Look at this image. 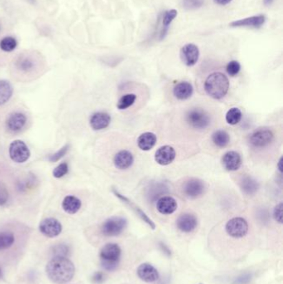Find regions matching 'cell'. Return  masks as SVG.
Returning <instances> with one entry per match:
<instances>
[{"mask_svg":"<svg viewBox=\"0 0 283 284\" xmlns=\"http://www.w3.org/2000/svg\"><path fill=\"white\" fill-rule=\"evenodd\" d=\"M46 272L49 280L54 284H66L74 277L75 266L68 258L62 256H56L46 264Z\"/></svg>","mask_w":283,"mask_h":284,"instance_id":"1","label":"cell"},{"mask_svg":"<svg viewBox=\"0 0 283 284\" xmlns=\"http://www.w3.org/2000/svg\"><path fill=\"white\" fill-rule=\"evenodd\" d=\"M230 89V81L227 76L216 72L208 76L204 82V90L210 98L220 100L227 95Z\"/></svg>","mask_w":283,"mask_h":284,"instance_id":"2","label":"cell"},{"mask_svg":"<svg viewBox=\"0 0 283 284\" xmlns=\"http://www.w3.org/2000/svg\"><path fill=\"white\" fill-rule=\"evenodd\" d=\"M99 256L102 267L108 271H114L118 268L120 262L122 248L118 244L110 242L102 247Z\"/></svg>","mask_w":283,"mask_h":284,"instance_id":"3","label":"cell"},{"mask_svg":"<svg viewBox=\"0 0 283 284\" xmlns=\"http://www.w3.org/2000/svg\"><path fill=\"white\" fill-rule=\"evenodd\" d=\"M186 122L196 130H204L211 123L210 114L201 108H193L186 113Z\"/></svg>","mask_w":283,"mask_h":284,"instance_id":"4","label":"cell"},{"mask_svg":"<svg viewBox=\"0 0 283 284\" xmlns=\"http://www.w3.org/2000/svg\"><path fill=\"white\" fill-rule=\"evenodd\" d=\"M248 231V223L242 217L230 218L225 224V232L228 236L235 240H240L245 237Z\"/></svg>","mask_w":283,"mask_h":284,"instance_id":"5","label":"cell"},{"mask_svg":"<svg viewBox=\"0 0 283 284\" xmlns=\"http://www.w3.org/2000/svg\"><path fill=\"white\" fill-rule=\"evenodd\" d=\"M127 226V220L120 216H113L109 218L102 226V233L106 237H116L120 236V234L126 230Z\"/></svg>","mask_w":283,"mask_h":284,"instance_id":"6","label":"cell"},{"mask_svg":"<svg viewBox=\"0 0 283 284\" xmlns=\"http://www.w3.org/2000/svg\"><path fill=\"white\" fill-rule=\"evenodd\" d=\"M8 154H10V159L18 164L27 162L31 156L27 144L21 140H14L10 144Z\"/></svg>","mask_w":283,"mask_h":284,"instance_id":"7","label":"cell"},{"mask_svg":"<svg viewBox=\"0 0 283 284\" xmlns=\"http://www.w3.org/2000/svg\"><path fill=\"white\" fill-rule=\"evenodd\" d=\"M274 140V134L268 129H259L252 133L249 143L255 148H264L271 144Z\"/></svg>","mask_w":283,"mask_h":284,"instance_id":"8","label":"cell"},{"mask_svg":"<svg viewBox=\"0 0 283 284\" xmlns=\"http://www.w3.org/2000/svg\"><path fill=\"white\" fill-rule=\"evenodd\" d=\"M200 49L194 44H187L180 50V58L187 66H193L198 62L200 58Z\"/></svg>","mask_w":283,"mask_h":284,"instance_id":"9","label":"cell"},{"mask_svg":"<svg viewBox=\"0 0 283 284\" xmlns=\"http://www.w3.org/2000/svg\"><path fill=\"white\" fill-rule=\"evenodd\" d=\"M205 188L206 187L202 180L192 178L184 184L183 193L190 198H198L204 193Z\"/></svg>","mask_w":283,"mask_h":284,"instance_id":"10","label":"cell"},{"mask_svg":"<svg viewBox=\"0 0 283 284\" xmlns=\"http://www.w3.org/2000/svg\"><path fill=\"white\" fill-rule=\"evenodd\" d=\"M40 230L46 237H56L62 233V226L56 218H44V220H42L40 223Z\"/></svg>","mask_w":283,"mask_h":284,"instance_id":"11","label":"cell"},{"mask_svg":"<svg viewBox=\"0 0 283 284\" xmlns=\"http://www.w3.org/2000/svg\"><path fill=\"white\" fill-rule=\"evenodd\" d=\"M176 226L178 230L183 233H191L196 230L198 226V218L193 214H182L176 220Z\"/></svg>","mask_w":283,"mask_h":284,"instance_id":"12","label":"cell"},{"mask_svg":"<svg viewBox=\"0 0 283 284\" xmlns=\"http://www.w3.org/2000/svg\"><path fill=\"white\" fill-rule=\"evenodd\" d=\"M137 276L140 280L144 282H157L160 280V274L158 270L148 262H144L137 268Z\"/></svg>","mask_w":283,"mask_h":284,"instance_id":"13","label":"cell"},{"mask_svg":"<svg viewBox=\"0 0 283 284\" xmlns=\"http://www.w3.org/2000/svg\"><path fill=\"white\" fill-rule=\"evenodd\" d=\"M266 22V17L264 14L254 15L251 17L244 18L230 22V26L232 28H260Z\"/></svg>","mask_w":283,"mask_h":284,"instance_id":"14","label":"cell"},{"mask_svg":"<svg viewBox=\"0 0 283 284\" xmlns=\"http://www.w3.org/2000/svg\"><path fill=\"white\" fill-rule=\"evenodd\" d=\"M221 162L222 167L228 172H236L242 166V156L238 152L230 150L222 156Z\"/></svg>","mask_w":283,"mask_h":284,"instance_id":"15","label":"cell"},{"mask_svg":"<svg viewBox=\"0 0 283 284\" xmlns=\"http://www.w3.org/2000/svg\"><path fill=\"white\" fill-rule=\"evenodd\" d=\"M176 152L170 146H163L157 149L154 154V160L160 166H168L176 160Z\"/></svg>","mask_w":283,"mask_h":284,"instance_id":"16","label":"cell"},{"mask_svg":"<svg viewBox=\"0 0 283 284\" xmlns=\"http://www.w3.org/2000/svg\"><path fill=\"white\" fill-rule=\"evenodd\" d=\"M15 68L22 74H31L37 68V60L28 54L20 55L14 62Z\"/></svg>","mask_w":283,"mask_h":284,"instance_id":"17","label":"cell"},{"mask_svg":"<svg viewBox=\"0 0 283 284\" xmlns=\"http://www.w3.org/2000/svg\"><path fill=\"white\" fill-rule=\"evenodd\" d=\"M177 208H178V203L176 198L171 196H163L157 200V210L164 216L172 214L176 212Z\"/></svg>","mask_w":283,"mask_h":284,"instance_id":"18","label":"cell"},{"mask_svg":"<svg viewBox=\"0 0 283 284\" xmlns=\"http://www.w3.org/2000/svg\"><path fill=\"white\" fill-rule=\"evenodd\" d=\"M113 163L116 169L122 170L129 169L134 163V156L132 152L129 150H122L115 154L114 159H113Z\"/></svg>","mask_w":283,"mask_h":284,"instance_id":"19","label":"cell"},{"mask_svg":"<svg viewBox=\"0 0 283 284\" xmlns=\"http://www.w3.org/2000/svg\"><path fill=\"white\" fill-rule=\"evenodd\" d=\"M27 123V118L24 113L14 112L10 114L6 120L7 129L12 132H18L24 128Z\"/></svg>","mask_w":283,"mask_h":284,"instance_id":"20","label":"cell"},{"mask_svg":"<svg viewBox=\"0 0 283 284\" xmlns=\"http://www.w3.org/2000/svg\"><path fill=\"white\" fill-rule=\"evenodd\" d=\"M110 122L112 118L108 113L98 112L90 116V126L94 130H102L108 128L110 124Z\"/></svg>","mask_w":283,"mask_h":284,"instance_id":"21","label":"cell"},{"mask_svg":"<svg viewBox=\"0 0 283 284\" xmlns=\"http://www.w3.org/2000/svg\"><path fill=\"white\" fill-rule=\"evenodd\" d=\"M194 88L188 82H181L176 84L173 89L174 98L180 100H187L193 95Z\"/></svg>","mask_w":283,"mask_h":284,"instance_id":"22","label":"cell"},{"mask_svg":"<svg viewBox=\"0 0 283 284\" xmlns=\"http://www.w3.org/2000/svg\"><path fill=\"white\" fill-rule=\"evenodd\" d=\"M113 193L115 194V196H116L118 198H120V200L123 201L124 203L128 204V206L137 214V216H139L140 217L144 222H146L152 228H156V226H154V224L153 223V221H152V220L146 216V214L143 212L142 208L138 207L136 204L133 203L132 200H130L129 198L123 196L122 194L119 193V192H118V190H113Z\"/></svg>","mask_w":283,"mask_h":284,"instance_id":"23","label":"cell"},{"mask_svg":"<svg viewBox=\"0 0 283 284\" xmlns=\"http://www.w3.org/2000/svg\"><path fill=\"white\" fill-rule=\"evenodd\" d=\"M157 136L153 132H144L137 139V146L144 152H149L156 146Z\"/></svg>","mask_w":283,"mask_h":284,"instance_id":"24","label":"cell"},{"mask_svg":"<svg viewBox=\"0 0 283 284\" xmlns=\"http://www.w3.org/2000/svg\"><path fill=\"white\" fill-rule=\"evenodd\" d=\"M62 206L66 213L69 214H74L80 210L82 207V201L76 196H68L64 198Z\"/></svg>","mask_w":283,"mask_h":284,"instance_id":"25","label":"cell"},{"mask_svg":"<svg viewBox=\"0 0 283 284\" xmlns=\"http://www.w3.org/2000/svg\"><path fill=\"white\" fill-rule=\"evenodd\" d=\"M177 15H178V11L176 10H167L164 12L163 16H162V30L160 34V40H164L166 37L168 32L170 25L177 17Z\"/></svg>","mask_w":283,"mask_h":284,"instance_id":"26","label":"cell"},{"mask_svg":"<svg viewBox=\"0 0 283 284\" xmlns=\"http://www.w3.org/2000/svg\"><path fill=\"white\" fill-rule=\"evenodd\" d=\"M212 142L215 146L218 147V148H224L230 144V134L224 130H215L214 132L212 133Z\"/></svg>","mask_w":283,"mask_h":284,"instance_id":"27","label":"cell"},{"mask_svg":"<svg viewBox=\"0 0 283 284\" xmlns=\"http://www.w3.org/2000/svg\"><path fill=\"white\" fill-rule=\"evenodd\" d=\"M14 88L10 82L0 80V106L4 105L12 98Z\"/></svg>","mask_w":283,"mask_h":284,"instance_id":"28","label":"cell"},{"mask_svg":"<svg viewBox=\"0 0 283 284\" xmlns=\"http://www.w3.org/2000/svg\"><path fill=\"white\" fill-rule=\"evenodd\" d=\"M14 234L10 231L0 232V252L8 250L14 244Z\"/></svg>","mask_w":283,"mask_h":284,"instance_id":"29","label":"cell"},{"mask_svg":"<svg viewBox=\"0 0 283 284\" xmlns=\"http://www.w3.org/2000/svg\"><path fill=\"white\" fill-rule=\"evenodd\" d=\"M242 112L240 108H232L228 110L225 116V120L230 125H237L242 120Z\"/></svg>","mask_w":283,"mask_h":284,"instance_id":"30","label":"cell"},{"mask_svg":"<svg viewBox=\"0 0 283 284\" xmlns=\"http://www.w3.org/2000/svg\"><path fill=\"white\" fill-rule=\"evenodd\" d=\"M242 189L244 191V193L252 196V194L256 193L258 190V184L255 180L252 179L251 177H244L242 180Z\"/></svg>","mask_w":283,"mask_h":284,"instance_id":"31","label":"cell"},{"mask_svg":"<svg viewBox=\"0 0 283 284\" xmlns=\"http://www.w3.org/2000/svg\"><path fill=\"white\" fill-rule=\"evenodd\" d=\"M136 98L137 96L136 94H126V95L122 96V98L119 99L116 106L119 110H126L132 106L134 105V103L136 100Z\"/></svg>","mask_w":283,"mask_h":284,"instance_id":"32","label":"cell"},{"mask_svg":"<svg viewBox=\"0 0 283 284\" xmlns=\"http://www.w3.org/2000/svg\"><path fill=\"white\" fill-rule=\"evenodd\" d=\"M17 41L12 37H5L0 41V48L6 52L14 51L17 48Z\"/></svg>","mask_w":283,"mask_h":284,"instance_id":"33","label":"cell"},{"mask_svg":"<svg viewBox=\"0 0 283 284\" xmlns=\"http://www.w3.org/2000/svg\"><path fill=\"white\" fill-rule=\"evenodd\" d=\"M204 4V0H183L182 5L186 10H196L200 8Z\"/></svg>","mask_w":283,"mask_h":284,"instance_id":"34","label":"cell"},{"mask_svg":"<svg viewBox=\"0 0 283 284\" xmlns=\"http://www.w3.org/2000/svg\"><path fill=\"white\" fill-rule=\"evenodd\" d=\"M226 71L230 76H237L238 74H240V71H241V65L236 60H232L227 64Z\"/></svg>","mask_w":283,"mask_h":284,"instance_id":"35","label":"cell"},{"mask_svg":"<svg viewBox=\"0 0 283 284\" xmlns=\"http://www.w3.org/2000/svg\"><path fill=\"white\" fill-rule=\"evenodd\" d=\"M69 147H70V144H66L64 146V147H62L61 149L58 150L56 153L49 156L48 160L50 162H56L60 160L62 158V157L65 156V154L68 152Z\"/></svg>","mask_w":283,"mask_h":284,"instance_id":"36","label":"cell"},{"mask_svg":"<svg viewBox=\"0 0 283 284\" xmlns=\"http://www.w3.org/2000/svg\"><path fill=\"white\" fill-rule=\"evenodd\" d=\"M68 173V164H66V162H64V163L58 164L52 172L54 176L56 178V179L62 178Z\"/></svg>","mask_w":283,"mask_h":284,"instance_id":"37","label":"cell"},{"mask_svg":"<svg viewBox=\"0 0 283 284\" xmlns=\"http://www.w3.org/2000/svg\"><path fill=\"white\" fill-rule=\"evenodd\" d=\"M274 218L278 223L282 224V202L278 204L274 210Z\"/></svg>","mask_w":283,"mask_h":284,"instance_id":"38","label":"cell"},{"mask_svg":"<svg viewBox=\"0 0 283 284\" xmlns=\"http://www.w3.org/2000/svg\"><path fill=\"white\" fill-rule=\"evenodd\" d=\"M8 200V192L4 184L0 182V206H4Z\"/></svg>","mask_w":283,"mask_h":284,"instance_id":"39","label":"cell"},{"mask_svg":"<svg viewBox=\"0 0 283 284\" xmlns=\"http://www.w3.org/2000/svg\"><path fill=\"white\" fill-rule=\"evenodd\" d=\"M103 280V274L102 272H96L93 276V281L95 282H102Z\"/></svg>","mask_w":283,"mask_h":284,"instance_id":"40","label":"cell"},{"mask_svg":"<svg viewBox=\"0 0 283 284\" xmlns=\"http://www.w3.org/2000/svg\"><path fill=\"white\" fill-rule=\"evenodd\" d=\"M232 0H214V2L216 4L220 5V6H225V5H228L230 2H232Z\"/></svg>","mask_w":283,"mask_h":284,"instance_id":"41","label":"cell"},{"mask_svg":"<svg viewBox=\"0 0 283 284\" xmlns=\"http://www.w3.org/2000/svg\"><path fill=\"white\" fill-rule=\"evenodd\" d=\"M278 169L279 172L282 174V157L280 158L278 163Z\"/></svg>","mask_w":283,"mask_h":284,"instance_id":"42","label":"cell"},{"mask_svg":"<svg viewBox=\"0 0 283 284\" xmlns=\"http://www.w3.org/2000/svg\"><path fill=\"white\" fill-rule=\"evenodd\" d=\"M274 2V0H264V4L266 5V6H270V5L272 4Z\"/></svg>","mask_w":283,"mask_h":284,"instance_id":"43","label":"cell"},{"mask_svg":"<svg viewBox=\"0 0 283 284\" xmlns=\"http://www.w3.org/2000/svg\"><path fill=\"white\" fill-rule=\"evenodd\" d=\"M28 1H30V2H35V0H28Z\"/></svg>","mask_w":283,"mask_h":284,"instance_id":"44","label":"cell"}]
</instances>
